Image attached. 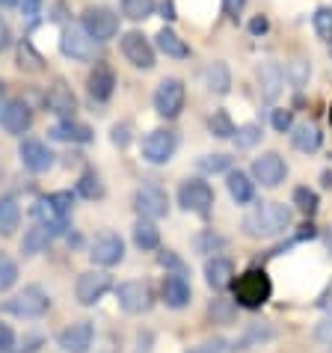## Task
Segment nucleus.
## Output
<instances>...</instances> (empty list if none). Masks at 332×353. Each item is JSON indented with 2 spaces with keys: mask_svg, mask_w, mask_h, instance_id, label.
<instances>
[{
  "mask_svg": "<svg viewBox=\"0 0 332 353\" xmlns=\"http://www.w3.org/2000/svg\"><path fill=\"white\" fill-rule=\"evenodd\" d=\"M294 223V211L282 202H261L243 217V234L256 241H270L285 234Z\"/></svg>",
  "mask_w": 332,
  "mask_h": 353,
  "instance_id": "obj_1",
  "label": "nucleus"
},
{
  "mask_svg": "<svg viewBox=\"0 0 332 353\" xmlns=\"http://www.w3.org/2000/svg\"><path fill=\"white\" fill-rule=\"evenodd\" d=\"M231 285H234V303L243 306V309H261L270 300V294H273L270 276L264 270H258V268L247 270L243 276L234 279Z\"/></svg>",
  "mask_w": 332,
  "mask_h": 353,
  "instance_id": "obj_2",
  "label": "nucleus"
},
{
  "mask_svg": "<svg viewBox=\"0 0 332 353\" xmlns=\"http://www.w3.org/2000/svg\"><path fill=\"white\" fill-rule=\"evenodd\" d=\"M178 205L184 211L196 214V217H208L214 211V188L202 179H187L178 188Z\"/></svg>",
  "mask_w": 332,
  "mask_h": 353,
  "instance_id": "obj_3",
  "label": "nucleus"
},
{
  "mask_svg": "<svg viewBox=\"0 0 332 353\" xmlns=\"http://www.w3.org/2000/svg\"><path fill=\"white\" fill-rule=\"evenodd\" d=\"M116 303H119V309L125 315H143V312H149L154 306V291L149 282L131 279L116 288Z\"/></svg>",
  "mask_w": 332,
  "mask_h": 353,
  "instance_id": "obj_4",
  "label": "nucleus"
},
{
  "mask_svg": "<svg viewBox=\"0 0 332 353\" xmlns=\"http://www.w3.org/2000/svg\"><path fill=\"white\" fill-rule=\"evenodd\" d=\"M184 101H187V86H184L181 77H166L154 90V110L163 119H175L184 110Z\"/></svg>",
  "mask_w": 332,
  "mask_h": 353,
  "instance_id": "obj_5",
  "label": "nucleus"
},
{
  "mask_svg": "<svg viewBox=\"0 0 332 353\" xmlns=\"http://www.w3.org/2000/svg\"><path fill=\"white\" fill-rule=\"evenodd\" d=\"M175 152H178V134H175V131L158 128V131L145 134V140H143V158L149 161V163H154V166L169 163Z\"/></svg>",
  "mask_w": 332,
  "mask_h": 353,
  "instance_id": "obj_6",
  "label": "nucleus"
},
{
  "mask_svg": "<svg viewBox=\"0 0 332 353\" xmlns=\"http://www.w3.org/2000/svg\"><path fill=\"white\" fill-rule=\"evenodd\" d=\"M134 208L145 220H160L169 214V196H166V190L158 188V184H143V188H136V193H134Z\"/></svg>",
  "mask_w": 332,
  "mask_h": 353,
  "instance_id": "obj_7",
  "label": "nucleus"
},
{
  "mask_svg": "<svg viewBox=\"0 0 332 353\" xmlns=\"http://www.w3.org/2000/svg\"><path fill=\"white\" fill-rule=\"evenodd\" d=\"M83 30L90 33L95 42H110L119 33V15L110 6H90L83 12Z\"/></svg>",
  "mask_w": 332,
  "mask_h": 353,
  "instance_id": "obj_8",
  "label": "nucleus"
},
{
  "mask_svg": "<svg viewBox=\"0 0 332 353\" xmlns=\"http://www.w3.org/2000/svg\"><path fill=\"white\" fill-rule=\"evenodd\" d=\"M110 288H113V276L107 270H86V273L77 276L74 297H77L81 306H95Z\"/></svg>",
  "mask_w": 332,
  "mask_h": 353,
  "instance_id": "obj_9",
  "label": "nucleus"
},
{
  "mask_svg": "<svg viewBox=\"0 0 332 353\" xmlns=\"http://www.w3.org/2000/svg\"><path fill=\"white\" fill-rule=\"evenodd\" d=\"M6 309L18 318H42L45 312L51 309V297L39 285H27L21 294H15V297L6 303Z\"/></svg>",
  "mask_w": 332,
  "mask_h": 353,
  "instance_id": "obj_10",
  "label": "nucleus"
},
{
  "mask_svg": "<svg viewBox=\"0 0 332 353\" xmlns=\"http://www.w3.org/2000/svg\"><path fill=\"white\" fill-rule=\"evenodd\" d=\"M95 39L83 30V27H65L63 36H60V51L68 57V60H77V63H90L95 60Z\"/></svg>",
  "mask_w": 332,
  "mask_h": 353,
  "instance_id": "obj_11",
  "label": "nucleus"
},
{
  "mask_svg": "<svg viewBox=\"0 0 332 353\" xmlns=\"http://www.w3.org/2000/svg\"><path fill=\"white\" fill-rule=\"evenodd\" d=\"M288 175V163L279 152H264L261 158H256L252 163V179H256L261 188H279Z\"/></svg>",
  "mask_w": 332,
  "mask_h": 353,
  "instance_id": "obj_12",
  "label": "nucleus"
},
{
  "mask_svg": "<svg viewBox=\"0 0 332 353\" xmlns=\"http://www.w3.org/2000/svg\"><path fill=\"white\" fill-rule=\"evenodd\" d=\"M90 259L98 268H116L125 259V241L116 232H101L90 247Z\"/></svg>",
  "mask_w": 332,
  "mask_h": 353,
  "instance_id": "obj_13",
  "label": "nucleus"
},
{
  "mask_svg": "<svg viewBox=\"0 0 332 353\" xmlns=\"http://www.w3.org/2000/svg\"><path fill=\"white\" fill-rule=\"evenodd\" d=\"M92 341H95V327L90 321H77L56 336V345H60L63 353H86L92 347Z\"/></svg>",
  "mask_w": 332,
  "mask_h": 353,
  "instance_id": "obj_14",
  "label": "nucleus"
},
{
  "mask_svg": "<svg viewBox=\"0 0 332 353\" xmlns=\"http://www.w3.org/2000/svg\"><path fill=\"white\" fill-rule=\"evenodd\" d=\"M122 54L128 57V63L143 68V72H149V68H154V48L149 45V39H145L143 33H125L122 36Z\"/></svg>",
  "mask_w": 332,
  "mask_h": 353,
  "instance_id": "obj_15",
  "label": "nucleus"
},
{
  "mask_svg": "<svg viewBox=\"0 0 332 353\" xmlns=\"http://www.w3.org/2000/svg\"><path fill=\"white\" fill-rule=\"evenodd\" d=\"M0 125L9 131V134H24L30 131L33 125V110L30 104L21 101V98H12V101H6L0 107Z\"/></svg>",
  "mask_w": 332,
  "mask_h": 353,
  "instance_id": "obj_16",
  "label": "nucleus"
},
{
  "mask_svg": "<svg viewBox=\"0 0 332 353\" xmlns=\"http://www.w3.org/2000/svg\"><path fill=\"white\" fill-rule=\"evenodd\" d=\"M256 77H258V92L264 101H276L282 95V90H285V72H282V65L273 63V60L261 63Z\"/></svg>",
  "mask_w": 332,
  "mask_h": 353,
  "instance_id": "obj_17",
  "label": "nucleus"
},
{
  "mask_svg": "<svg viewBox=\"0 0 332 353\" xmlns=\"http://www.w3.org/2000/svg\"><path fill=\"white\" fill-rule=\"evenodd\" d=\"M18 154H21V163H24V170H30V172H48L54 166V152L48 149V145L42 140H24L21 143V149H18Z\"/></svg>",
  "mask_w": 332,
  "mask_h": 353,
  "instance_id": "obj_18",
  "label": "nucleus"
},
{
  "mask_svg": "<svg viewBox=\"0 0 332 353\" xmlns=\"http://www.w3.org/2000/svg\"><path fill=\"white\" fill-rule=\"evenodd\" d=\"M160 297L169 309H184L190 306V297H193V288L190 282L181 276V273H166L163 276V285H160Z\"/></svg>",
  "mask_w": 332,
  "mask_h": 353,
  "instance_id": "obj_19",
  "label": "nucleus"
},
{
  "mask_svg": "<svg viewBox=\"0 0 332 353\" xmlns=\"http://www.w3.org/2000/svg\"><path fill=\"white\" fill-rule=\"evenodd\" d=\"M45 104H48V110L63 116V119H74V113H77V98L72 92V86H65L63 81L51 83V90L45 95Z\"/></svg>",
  "mask_w": 332,
  "mask_h": 353,
  "instance_id": "obj_20",
  "label": "nucleus"
},
{
  "mask_svg": "<svg viewBox=\"0 0 332 353\" xmlns=\"http://www.w3.org/2000/svg\"><path fill=\"white\" fill-rule=\"evenodd\" d=\"M86 86H90V95L95 98V101H110L113 90H116V74H113V68L107 65V63H95V68L90 72V81H86Z\"/></svg>",
  "mask_w": 332,
  "mask_h": 353,
  "instance_id": "obj_21",
  "label": "nucleus"
},
{
  "mask_svg": "<svg viewBox=\"0 0 332 353\" xmlns=\"http://www.w3.org/2000/svg\"><path fill=\"white\" fill-rule=\"evenodd\" d=\"M205 282H208V288H214V291H226L234 282V264L222 256L208 259L205 261Z\"/></svg>",
  "mask_w": 332,
  "mask_h": 353,
  "instance_id": "obj_22",
  "label": "nucleus"
},
{
  "mask_svg": "<svg viewBox=\"0 0 332 353\" xmlns=\"http://www.w3.org/2000/svg\"><path fill=\"white\" fill-rule=\"evenodd\" d=\"M48 137L56 143H92V128L90 125H83V122H74V119H63V122H56L51 131H48Z\"/></svg>",
  "mask_w": 332,
  "mask_h": 353,
  "instance_id": "obj_23",
  "label": "nucleus"
},
{
  "mask_svg": "<svg viewBox=\"0 0 332 353\" xmlns=\"http://www.w3.org/2000/svg\"><path fill=\"white\" fill-rule=\"evenodd\" d=\"M202 83H205V90L214 92V95H226L231 90V72H229V65L226 63H211L202 72Z\"/></svg>",
  "mask_w": 332,
  "mask_h": 353,
  "instance_id": "obj_24",
  "label": "nucleus"
},
{
  "mask_svg": "<svg viewBox=\"0 0 332 353\" xmlns=\"http://www.w3.org/2000/svg\"><path fill=\"white\" fill-rule=\"evenodd\" d=\"M226 188H229L231 199L238 202V205H249L252 199H256V181H252L247 172H240V170L229 172V179H226Z\"/></svg>",
  "mask_w": 332,
  "mask_h": 353,
  "instance_id": "obj_25",
  "label": "nucleus"
},
{
  "mask_svg": "<svg viewBox=\"0 0 332 353\" xmlns=\"http://www.w3.org/2000/svg\"><path fill=\"white\" fill-rule=\"evenodd\" d=\"M154 45H158V51H163L166 57H172V60H187L190 57L187 42H184L175 30H169V27H163V30L154 36Z\"/></svg>",
  "mask_w": 332,
  "mask_h": 353,
  "instance_id": "obj_26",
  "label": "nucleus"
},
{
  "mask_svg": "<svg viewBox=\"0 0 332 353\" xmlns=\"http://www.w3.org/2000/svg\"><path fill=\"white\" fill-rule=\"evenodd\" d=\"M276 332H273V327H267V323H249L247 332H243L240 339H234L229 345V353H240V350H249L252 345H261V341H270Z\"/></svg>",
  "mask_w": 332,
  "mask_h": 353,
  "instance_id": "obj_27",
  "label": "nucleus"
},
{
  "mask_svg": "<svg viewBox=\"0 0 332 353\" xmlns=\"http://www.w3.org/2000/svg\"><path fill=\"white\" fill-rule=\"evenodd\" d=\"M291 143H294V149L311 154V152L320 149V143H324V134H320L318 125L302 122V125H297V128H294V134H291Z\"/></svg>",
  "mask_w": 332,
  "mask_h": 353,
  "instance_id": "obj_28",
  "label": "nucleus"
},
{
  "mask_svg": "<svg viewBox=\"0 0 332 353\" xmlns=\"http://www.w3.org/2000/svg\"><path fill=\"white\" fill-rule=\"evenodd\" d=\"M134 243H136V250H143V252H152V250L160 247V229L154 225V220H145V217L136 220V225H134Z\"/></svg>",
  "mask_w": 332,
  "mask_h": 353,
  "instance_id": "obj_29",
  "label": "nucleus"
},
{
  "mask_svg": "<svg viewBox=\"0 0 332 353\" xmlns=\"http://www.w3.org/2000/svg\"><path fill=\"white\" fill-rule=\"evenodd\" d=\"M56 238V234L48 229L45 223H36L30 232L24 234V241H21V250H24V256H36V252H42L48 250V243H51Z\"/></svg>",
  "mask_w": 332,
  "mask_h": 353,
  "instance_id": "obj_30",
  "label": "nucleus"
},
{
  "mask_svg": "<svg viewBox=\"0 0 332 353\" xmlns=\"http://www.w3.org/2000/svg\"><path fill=\"white\" fill-rule=\"evenodd\" d=\"M21 225V205L12 196H0V234H15Z\"/></svg>",
  "mask_w": 332,
  "mask_h": 353,
  "instance_id": "obj_31",
  "label": "nucleus"
},
{
  "mask_svg": "<svg viewBox=\"0 0 332 353\" xmlns=\"http://www.w3.org/2000/svg\"><path fill=\"white\" fill-rule=\"evenodd\" d=\"M18 65H21L24 72H42V68H45L42 54H39L36 48L27 42V39H24L21 45H18Z\"/></svg>",
  "mask_w": 332,
  "mask_h": 353,
  "instance_id": "obj_32",
  "label": "nucleus"
},
{
  "mask_svg": "<svg viewBox=\"0 0 332 353\" xmlns=\"http://www.w3.org/2000/svg\"><path fill=\"white\" fill-rule=\"evenodd\" d=\"M208 131L217 137V140H231L238 128H234V122L229 119V113H226V110H217V113H214L211 119H208Z\"/></svg>",
  "mask_w": 332,
  "mask_h": 353,
  "instance_id": "obj_33",
  "label": "nucleus"
},
{
  "mask_svg": "<svg viewBox=\"0 0 332 353\" xmlns=\"http://www.w3.org/2000/svg\"><path fill=\"white\" fill-rule=\"evenodd\" d=\"M154 12V0H122V15L131 21H145Z\"/></svg>",
  "mask_w": 332,
  "mask_h": 353,
  "instance_id": "obj_34",
  "label": "nucleus"
},
{
  "mask_svg": "<svg viewBox=\"0 0 332 353\" xmlns=\"http://www.w3.org/2000/svg\"><path fill=\"white\" fill-rule=\"evenodd\" d=\"M231 140L238 143V149H252V145H258V143H261V125H256V122L240 125V128L234 131Z\"/></svg>",
  "mask_w": 332,
  "mask_h": 353,
  "instance_id": "obj_35",
  "label": "nucleus"
},
{
  "mask_svg": "<svg viewBox=\"0 0 332 353\" xmlns=\"http://www.w3.org/2000/svg\"><path fill=\"white\" fill-rule=\"evenodd\" d=\"M77 193H81L83 199H98V196H104L101 179L95 175V170H86V172L81 175V181H77Z\"/></svg>",
  "mask_w": 332,
  "mask_h": 353,
  "instance_id": "obj_36",
  "label": "nucleus"
},
{
  "mask_svg": "<svg viewBox=\"0 0 332 353\" xmlns=\"http://www.w3.org/2000/svg\"><path fill=\"white\" fill-rule=\"evenodd\" d=\"M294 205L306 214V217H315L318 208H320V199H318V193L311 188H297L294 190Z\"/></svg>",
  "mask_w": 332,
  "mask_h": 353,
  "instance_id": "obj_37",
  "label": "nucleus"
},
{
  "mask_svg": "<svg viewBox=\"0 0 332 353\" xmlns=\"http://www.w3.org/2000/svg\"><path fill=\"white\" fill-rule=\"evenodd\" d=\"M18 282V264L12 256H6V252H0V294L9 291Z\"/></svg>",
  "mask_w": 332,
  "mask_h": 353,
  "instance_id": "obj_38",
  "label": "nucleus"
},
{
  "mask_svg": "<svg viewBox=\"0 0 332 353\" xmlns=\"http://www.w3.org/2000/svg\"><path fill=\"white\" fill-rule=\"evenodd\" d=\"M285 77L294 86H306L309 83V77H311V65L309 60H302V57H297V60H291L288 68H285Z\"/></svg>",
  "mask_w": 332,
  "mask_h": 353,
  "instance_id": "obj_39",
  "label": "nucleus"
},
{
  "mask_svg": "<svg viewBox=\"0 0 332 353\" xmlns=\"http://www.w3.org/2000/svg\"><path fill=\"white\" fill-rule=\"evenodd\" d=\"M234 312H238V303H229V300H214L211 303V318H214V323H231L234 321Z\"/></svg>",
  "mask_w": 332,
  "mask_h": 353,
  "instance_id": "obj_40",
  "label": "nucleus"
},
{
  "mask_svg": "<svg viewBox=\"0 0 332 353\" xmlns=\"http://www.w3.org/2000/svg\"><path fill=\"white\" fill-rule=\"evenodd\" d=\"M311 24H315L318 36L329 42V39H332V6H320L315 12V18H311Z\"/></svg>",
  "mask_w": 332,
  "mask_h": 353,
  "instance_id": "obj_41",
  "label": "nucleus"
},
{
  "mask_svg": "<svg viewBox=\"0 0 332 353\" xmlns=\"http://www.w3.org/2000/svg\"><path fill=\"white\" fill-rule=\"evenodd\" d=\"M231 166V158L229 154H205V158H199V170L202 172H226Z\"/></svg>",
  "mask_w": 332,
  "mask_h": 353,
  "instance_id": "obj_42",
  "label": "nucleus"
},
{
  "mask_svg": "<svg viewBox=\"0 0 332 353\" xmlns=\"http://www.w3.org/2000/svg\"><path fill=\"white\" fill-rule=\"evenodd\" d=\"M270 122H273V128H276L279 134H288L291 128H294V113L285 110V107H276L270 116Z\"/></svg>",
  "mask_w": 332,
  "mask_h": 353,
  "instance_id": "obj_43",
  "label": "nucleus"
},
{
  "mask_svg": "<svg viewBox=\"0 0 332 353\" xmlns=\"http://www.w3.org/2000/svg\"><path fill=\"white\" fill-rule=\"evenodd\" d=\"M48 202H51L54 208H56V214L68 217V214H72V205H74V196L65 193V190H60V193H51V196H48Z\"/></svg>",
  "mask_w": 332,
  "mask_h": 353,
  "instance_id": "obj_44",
  "label": "nucleus"
},
{
  "mask_svg": "<svg viewBox=\"0 0 332 353\" xmlns=\"http://www.w3.org/2000/svg\"><path fill=\"white\" fill-rule=\"evenodd\" d=\"M187 353H229V341L226 339H208V341H202V345L190 347Z\"/></svg>",
  "mask_w": 332,
  "mask_h": 353,
  "instance_id": "obj_45",
  "label": "nucleus"
},
{
  "mask_svg": "<svg viewBox=\"0 0 332 353\" xmlns=\"http://www.w3.org/2000/svg\"><path fill=\"white\" fill-rule=\"evenodd\" d=\"M12 347H15V332L9 323L0 321V353H12Z\"/></svg>",
  "mask_w": 332,
  "mask_h": 353,
  "instance_id": "obj_46",
  "label": "nucleus"
},
{
  "mask_svg": "<svg viewBox=\"0 0 332 353\" xmlns=\"http://www.w3.org/2000/svg\"><path fill=\"white\" fill-rule=\"evenodd\" d=\"M110 140H113V145H119V149H125V145L131 143V125H113Z\"/></svg>",
  "mask_w": 332,
  "mask_h": 353,
  "instance_id": "obj_47",
  "label": "nucleus"
},
{
  "mask_svg": "<svg viewBox=\"0 0 332 353\" xmlns=\"http://www.w3.org/2000/svg\"><path fill=\"white\" fill-rule=\"evenodd\" d=\"M315 306H318L320 312H326V315H332V282H326V288L318 294Z\"/></svg>",
  "mask_w": 332,
  "mask_h": 353,
  "instance_id": "obj_48",
  "label": "nucleus"
},
{
  "mask_svg": "<svg viewBox=\"0 0 332 353\" xmlns=\"http://www.w3.org/2000/svg\"><path fill=\"white\" fill-rule=\"evenodd\" d=\"M315 336H318V341H324V345H332V315L318 323Z\"/></svg>",
  "mask_w": 332,
  "mask_h": 353,
  "instance_id": "obj_49",
  "label": "nucleus"
},
{
  "mask_svg": "<svg viewBox=\"0 0 332 353\" xmlns=\"http://www.w3.org/2000/svg\"><path fill=\"white\" fill-rule=\"evenodd\" d=\"M158 261L163 264V268H172L175 273H181V270H184V264H181V259H178V256H175V252H169V250H163V252H160V256H158Z\"/></svg>",
  "mask_w": 332,
  "mask_h": 353,
  "instance_id": "obj_50",
  "label": "nucleus"
},
{
  "mask_svg": "<svg viewBox=\"0 0 332 353\" xmlns=\"http://www.w3.org/2000/svg\"><path fill=\"white\" fill-rule=\"evenodd\" d=\"M267 30H270V21H267L264 15H256V18L249 21V33H252V36H261V33H267Z\"/></svg>",
  "mask_w": 332,
  "mask_h": 353,
  "instance_id": "obj_51",
  "label": "nucleus"
},
{
  "mask_svg": "<svg viewBox=\"0 0 332 353\" xmlns=\"http://www.w3.org/2000/svg\"><path fill=\"white\" fill-rule=\"evenodd\" d=\"M21 12H24V18H39L42 0H21Z\"/></svg>",
  "mask_w": 332,
  "mask_h": 353,
  "instance_id": "obj_52",
  "label": "nucleus"
},
{
  "mask_svg": "<svg viewBox=\"0 0 332 353\" xmlns=\"http://www.w3.org/2000/svg\"><path fill=\"white\" fill-rule=\"evenodd\" d=\"M243 6H247V0H222V9H226L229 18H238L243 12Z\"/></svg>",
  "mask_w": 332,
  "mask_h": 353,
  "instance_id": "obj_53",
  "label": "nucleus"
},
{
  "mask_svg": "<svg viewBox=\"0 0 332 353\" xmlns=\"http://www.w3.org/2000/svg\"><path fill=\"white\" fill-rule=\"evenodd\" d=\"M9 45H12V30H9V24L0 18V51H6Z\"/></svg>",
  "mask_w": 332,
  "mask_h": 353,
  "instance_id": "obj_54",
  "label": "nucleus"
},
{
  "mask_svg": "<svg viewBox=\"0 0 332 353\" xmlns=\"http://www.w3.org/2000/svg\"><path fill=\"white\" fill-rule=\"evenodd\" d=\"M163 18H166V21H175V6H172V0H166V3H163Z\"/></svg>",
  "mask_w": 332,
  "mask_h": 353,
  "instance_id": "obj_55",
  "label": "nucleus"
},
{
  "mask_svg": "<svg viewBox=\"0 0 332 353\" xmlns=\"http://www.w3.org/2000/svg\"><path fill=\"white\" fill-rule=\"evenodd\" d=\"M324 243H326V250L332 252V225H329V229L324 232Z\"/></svg>",
  "mask_w": 332,
  "mask_h": 353,
  "instance_id": "obj_56",
  "label": "nucleus"
},
{
  "mask_svg": "<svg viewBox=\"0 0 332 353\" xmlns=\"http://www.w3.org/2000/svg\"><path fill=\"white\" fill-rule=\"evenodd\" d=\"M18 0H0V6H15Z\"/></svg>",
  "mask_w": 332,
  "mask_h": 353,
  "instance_id": "obj_57",
  "label": "nucleus"
},
{
  "mask_svg": "<svg viewBox=\"0 0 332 353\" xmlns=\"http://www.w3.org/2000/svg\"><path fill=\"white\" fill-rule=\"evenodd\" d=\"M3 95H6V83H3V81H0V98H3Z\"/></svg>",
  "mask_w": 332,
  "mask_h": 353,
  "instance_id": "obj_58",
  "label": "nucleus"
},
{
  "mask_svg": "<svg viewBox=\"0 0 332 353\" xmlns=\"http://www.w3.org/2000/svg\"><path fill=\"white\" fill-rule=\"evenodd\" d=\"M101 353H116V347H104V350H101Z\"/></svg>",
  "mask_w": 332,
  "mask_h": 353,
  "instance_id": "obj_59",
  "label": "nucleus"
},
{
  "mask_svg": "<svg viewBox=\"0 0 332 353\" xmlns=\"http://www.w3.org/2000/svg\"><path fill=\"white\" fill-rule=\"evenodd\" d=\"M329 122H332V110H329Z\"/></svg>",
  "mask_w": 332,
  "mask_h": 353,
  "instance_id": "obj_60",
  "label": "nucleus"
}]
</instances>
